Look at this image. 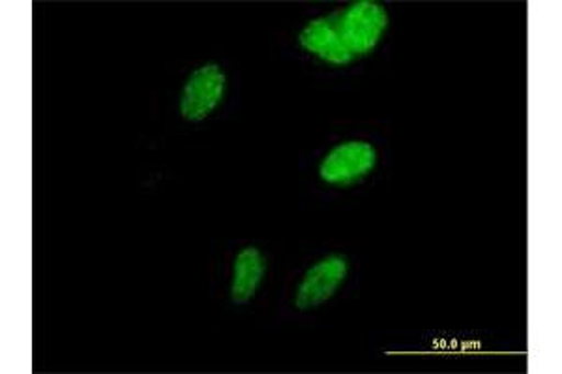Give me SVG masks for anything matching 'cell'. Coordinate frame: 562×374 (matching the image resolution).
Wrapping results in <instances>:
<instances>
[{
	"label": "cell",
	"mask_w": 562,
	"mask_h": 374,
	"mask_svg": "<svg viewBox=\"0 0 562 374\" xmlns=\"http://www.w3.org/2000/svg\"><path fill=\"white\" fill-rule=\"evenodd\" d=\"M224 71L217 64H205L188 79L180 98V113L186 121H205L224 100Z\"/></svg>",
	"instance_id": "3957f363"
},
{
	"label": "cell",
	"mask_w": 562,
	"mask_h": 374,
	"mask_svg": "<svg viewBox=\"0 0 562 374\" xmlns=\"http://www.w3.org/2000/svg\"><path fill=\"white\" fill-rule=\"evenodd\" d=\"M378 163V152L370 143L349 140L336 146L321 163L319 174L326 184L351 185L368 177Z\"/></svg>",
	"instance_id": "7a4b0ae2"
},
{
	"label": "cell",
	"mask_w": 562,
	"mask_h": 374,
	"mask_svg": "<svg viewBox=\"0 0 562 374\" xmlns=\"http://www.w3.org/2000/svg\"><path fill=\"white\" fill-rule=\"evenodd\" d=\"M347 260L339 254L326 257L319 260L315 267L307 270L302 280L294 304L301 311L314 309L317 305L325 304L326 299L333 298L341 283L347 277Z\"/></svg>",
	"instance_id": "277c9868"
},
{
	"label": "cell",
	"mask_w": 562,
	"mask_h": 374,
	"mask_svg": "<svg viewBox=\"0 0 562 374\" xmlns=\"http://www.w3.org/2000/svg\"><path fill=\"white\" fill-rule=\"evenodd\" d=\"M389 26V13L373 0H360L347 8L338 21L339 36L352 55H368L381 42Z\"/></svg>",
	"instance_id": "6da1fadb"
},
{
	"label": "cell",
	"mask_w": 562,
	"mask_h": 374,
	"mask_svg": "<svg viewBox=\"0 0 562 374\" xmlns=\"http://www.w3.org/2000/svg\"><path fill=\"white\" fill-rule=\"evenodd\" d=\"M267 272V260L257 248H246L237 254L233 267L231 299L233 304H246L256 296Z\"/></svg>",
	"instance_id": "8992f818"
},
{
	"label": "cell",
	"mask_w": 562,
	"mask_h": 374,
	"mask_svg": "<svg viewBox=\"0 0 562 374\" xmlns=\"http://www.w3.org/2000/svg\"><path fill=\"white\" fill-rule=\"evenodd\" d=\"M299 42L307 53L323 58L326 63L336 64V66L349 64L355 57L339 36L338 26H334L330 20H325V18L307 23L304 31L301 32Z\"/></svg>",
	"instance_id": "5b68a950"
}]
</instances>
